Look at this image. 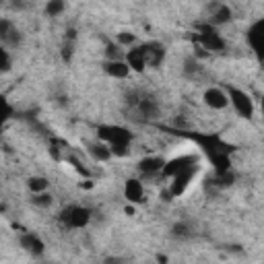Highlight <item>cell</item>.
Here are the masks:
<instances>
[{"label":"cell","mask_w":264,"mask_h":264,"mask_svg":"<svg viewBox=\"0 0 264 264\" xmlns=\"http://www.w3.org/2000/svg\"><path fill=\"white\" fill-rule=\"evenodd\" d=\"M97 137L99 141L107 143L109 149L116 157H126L128 155V149L132 143V132H128L122 126H99L97 130Z\"/></svg>","instance_id":"obj_1"},{"label":"cell","mask_w":264,"mask_h":264,"mask_svg":"<svg viewBox=\"0 0 264 264\" xmlns=\"http://www.w3.org/2000/svg\"><path fill=\"white\" fill-rule=\"evenodd\" d=\"M60 221L69 227V229H83L87 223L91 221V211L87 207L71 205L60 213Z\"/></svg>","instance_id":"obj_2"},{"label":"cell","mask_w":264,"mask_h":264,"mask_svg":"<svg viewBox=\"0 0 264 264\" xmlns=\"http://www.w3.org/2000/svg\"><path fill=\"white\" fill-rule=\"evenodd\" d=\"M227 95H229V103L233 105V109L237 112V116L246 118V120H250V118L254 116V101H252V97H250L246 91L237 89V87H229Z\"/></svg>","instance_id":"obj_3"},{"label":"cell","mask_w":264,"mask_h":264,"mask_svg":"<svg viewBox=\"0 0 264 264\" xmlns=\"http://www.w3.org/2000/svg\"><path fill=\"white\" fill-rule=\"evenodd\" d=\"M198 43H201V46H203L209 54H213V52H223V50H225L223 37L219 35V33H215L213 25L201 27V33H198Z\"/></svg>","instance_id":"obj_4"},{"label":"cell","mask_w":264,"mask_h":264,"mask_svg":"<svg viewBox=\"0 0 264 264\" xmlns=\"http://www.w3.org/2000/svg\"><path fill=\"white\" fill-rule=\"evenodd\" d=\"M0 39H3V46L17 48V46H21V41H23V35H21V31L9 19H3L0 21Z\"/></svg>","instance_id":"obj_5"},{"label":"cell","mask_w":264,"mask_h":264,"mask_svg":"<svg viewBox=\"0 0 264 264\" xmlns=\"http://www.w3.org/2000/svg\"><path fill=\"white\" fill-rule=\"evenodd\" d=\"M19 246L33 258H41L43 252H46V244H43L41 237L35 235V233H23L19 237Z\"/></svg>","instance_id":"obj_6"},{"label":"cell","mask_w":264,"mask_h":264,"mask_svg":"<svg viewBox=\"0 0 264 264\" xmlns=\"http://www.w3.org/2000/svg\"><path fill=\"white\" fill-rule=\"evenodd\" d=\"M203 101L211 109H225L229 105V95L223 89H219V87H209V89L203 93Z\"/></svg>","instance_id":"obj_7"},{"label":"cell","mask_w":264,"mask_h":264,"mask_svg":"<svg viewBox=\"0 0 264 264\" xmlns=\"http://www.w3.org/2000/svg\"><path fill=\"white\" fill-rule=\"evenodd\" d=\"M196 171H198V165H192V167H188V169H184V171H180V173H175V175H173V182H171V186H169L171 192H173L175 196L184 194L186 188L190 186V182L194 180Z\"/></svg>","instance_id":"obj_8"},{"label":"cell","mask_w":264,"mask_h":264,"mask_svg":"<svg viewBox=\"0 0 264 264\" xmlns=\"http://www.w3.org/2000/svg\"><path fill=\"white\" fill-rule=\"evenodd\" d=\"M137 112H139L145 120H155V118H159V114H161V105H159V101H157L155 97L145 95V97H141L139 103H137Z\"/></svg>","instance_id":"obj_9"},{"label":"cell","mask_w":264,"mask_h":264,"mask_svg":"<svg viewBox=\"0 0 264 264\" xmlns=\"http://www.w3.org/2000/svg\"><path fill=\"white\" fill-rule=\"evenodd\" d=\"M124 198L128 203H132V205L145 203V186H143V182L135 180V178L126 180V184H124Z\"/></svg>","instance_id":"obj_10"},{"label":"cell","mask_w":264,"mask_h":264,"mask_svg":"<svg viewBox=\"0 0 264 264\" xmlns=\"http://www.w3.org/2000/svg\"><path fill=\"white\" fill-rule=\"evenodd\" d=\"M165 163H167V161H165L161 155H149V157H143L137 167H139V171H141L143 175H157V173L163 171Z\"/></svg>","instance_id":"obj_11"},{"label":"cell","mask_w":264,"mask_h":264,"mask_svg":"<svg viewBox=\"0 0 264 264\" xmlns=\"http://www.w3.org/2000/svg\"><path fill=\"white\" fill-rule=\"evenodd\" d=\"M248 39H250V46L252 50L256 52V56L260 60H264V21H260V23H256L250 33H248Z\"/></svg>","instance_id":"obj_12"},{"label":"cell","mask_w":264,"mask_h":264,"mask_svg":"<svg viewBox=\"0 0 264 264\" xmlns=\"http://www.w3.org/2000/svg\"><path fill=\"white\" fill-rule=\"evenodd\" d=\"M103 71L112 79H126L130 75V64L126 60H105L103 62Z\"/></svg>","instance_id":"obj_13"},{"label":"cell","mask_w":264,"mask_h":264,"mask_svg":"<svg viewBox=\"0 0 264 264\" xmlns=\"http://www.w3.org/2000/svg\"><path fill=\"white\" fill-rule=\"evenodd\" d=\"M126 62L130 64V69L135 73H143L147 69V56H145V50L143 46H135L126 52Z\"/></svg>","instance_id":"obj_14"},{"label":"cell","mask_w":264,"mask_h":264,"mask_svg":"<svg viewBox=\"0 0 264 264\" xmlns=\"http://www.w3.org/2000/svg\"><path fill=\"white\" fill-rule=\"evenodd\" d=\"M143 50H145V56H147V66H159L161 60L165 58V50L157 41L143 43Z\"/></svg>","instance_id":"obj_15"},{"label":"cell","mask_w":264,"mask_h":264,"mask_svg":"<svg viewBox=\"0 0 264 264\" xmlns=\"http://www.w3.org/2000/svg\"><path fill=\"white\" fill-rule=\"evenodd\" d=\"M87 153H89L95 161H101V163H105V161H109V159L114 157V153H112V149H109V145L103 143V141L89 143V145H87Z\"/></svg>","instance_id":"obj_16"},{"label":"cell","mask_w":264,"mask_h":264,"mask_svg":"<svg viewBox=\"0 0 264 264\" xmlns=\"http://www.w3.org/2000/svg\"><path fill=\"white\" fill-rule=\"evenodd\" d=\"M231 21V9L225 5H215L213 7V15H211V25H225Z\"/></svg>","instance_id":"obj_17"},{"label":"cell","mask_w":264,"mask_h":264,"mask_svg":"<svg viewBox=\"0 0 264 264\" xmlns=\"http://www.w3.org/2000/svg\"><path fill=\"white\" fill-rule=\"evenodd\" d=\"M182 73L186 79H196L198 75L203 73V66H201V60H198L196 56H190L184 60V66H182Z\"/></svg>","instance_id":"obj_18"},{"label":"cell","mask_w":264,"mask_h":264,"mask_svg":"<svg viewBox=\"0 0 264 264\" xmlns=\"http://www.w3.org/2000/svg\"><path fill=\"white\" fill-rule=\"evenodd\" d=\"M48 186H50V182H48V178H43V175H33V178L27 180V188H29L33 194H37V192H46Z\"/></svg>","instance_id":"obj_19"},{"label":"cell","mask_w":264,"mask_h":264,"mask_svg":"<svg viewBox=\"0 0 264 264\" xmlns=\"http://www.w3.org/2000/svg\"><path fill=\"white\" fill-rule=\"evenodd\" d=\"M171 235L175 239H188V237H192V227L186 221H178L171 227Z\"/></svg>","instance_id":"obj_20"},{"label":"cell","mask_w":264,"mask_h":264,"mask_svg":"<svg viewBox=\"0 0 264 264\" xmlns=\"http://www.w3.org/2000/svg\"><path fill=\"white\" fill-rule=\"evenodd\" d=\"M31 203H33L35 207H39V209H48V207L54 203V198H52V194H48V190H46V192H37V194H33Z\"/></svg>","instance_id":"obj_21"},{"label":"cell","mask_w":264,"mask_h":264,"mask_svg":"<svg viewBox=\"0 0 264 264\" xmlns=\"http://www.w3.org/2000/svg\"><path fill=\"white\" fill-rule=\"evenodd\" d=\"M105 60H126V56L122 54L120 43H107L105 46Z\"/></svg>","instance_id":"obj_22"},{"label":"cell","mask_w":264,"mask_h":264,"mask_svg":"<svg viewBox=\"0 0 264 264\" xmlns=\"http://www.w3.org/2000/svg\"><path fill=\"white\" fill-rule=\"evenodd\" d=\"M64 9H66L64 0H50V3L46 5V13H48L50 17H58V15H62Z\"/></svg>","instance_id":"obj_23"},{"label":"cell","mask_w":264,"mask_h":264,"mask_svg":"<svg viewBox=\"0 0 264 264\" xmlns=\"http://www.w3.org/2000/svg\"><path fill=\"white\" fill-rule=\"evenodd\" d=\"M116 39H118V43L122 48H132L137 43V37H135V33H128V31H122V33H118L116 35Z\"/></svg>","instance_id":"obj_24"},{"label":"cell","mask_w":264,"mask_h":264,"mask_svg":"<svg viewBox=\"0 0 264 264\" xmlns=\"http://www.w3.org/2000/svg\"><path fill=\"white\" fill-rule=\"evenodd\" d=\"M11 48L3 46V50H0V58H3V62H0V66H3V73H9L13 69V58H11Z\"/></svg>","instance_id":"obj_25"},{"label":"cell","mask_w":264,"mask_h":264,"mask_svg":"<svg viewBox=\"0 0 264 264\" xmlns=\"http://www.w3.org/2000/svg\"><path fill=\"white\" fill-rule=\"evenodd\" d=\"M62 60L64 62H71L73 60V54H75V48H73V41H69V39H66L64 41V46H62Z\"/></svg>","instance_id":"obj_26"},{"label":"cell","mask_w":264,"mask_h":264,"mask_svg":"<svg viewBox=\"0 0 264 264\" xmlns=\"http://www.w3.org/2000/svg\"><path fill=\"white\" fill-rule=\"evenodd\" d=\"M173 198H175V194L171 192V188H167V190H161V201H163V203H171Z\"/></svg>","instance_id":"obj_27"},{"label":"cell","mask_w":264,"mask_h":264,"mask_svg":"<svg viewBox=\"0 0 264 264\" xmlns=\"http://www.w3.org/2000/svg\"><path fill=\"white\" fill-rule=\"evenodd\" d=\"M75 37H77V29H69V31H66V39H69V41H75Z\"/></svg>","instance_id":"obj_28"},{"label":"cell","mask_w":264,"mask_h":264,"mask_svg":"<svg viewBox=\"0 0 264 264\" xmlns=\"http://www.w3.org/2000/svg\"><path fill=\"white\" fill-rule=\"evenodd\" d=\"M124 213H126V215H128V217H132V215H135V213H137V209H135V205H132V207H130V205H128V207H126V209H124Z\"/></svg>","instance_id":"obj_29"},{"label":"cell","mask_w":264,"mask_h":264,"mask_svg":"<svg viewBox=\"0 0 264 264\" xmlns=\"http://www.w3.org/2000/svg\"><path fill=\"white\" fill-rule=\"evenodd\" d=\"M81 186L89 190V188H93V182H91V180H85V182H81Z\"/></svg>","instance_id":"obj_30"},{"label":"cell","mask_w":264,"mask_h":264,"mask_svg":"<svg viewBox=\"0 0 264 264\" xmlns=\"http://www.w3.org/2000/svg\"><path fill=\"white\" fill-rule=\"evenodd\" d=\"M157 260H159V262H167V256H163V254H159V256H157Z\"/></svg>","instance_id":"obj_31"},{"label":"cell","mask_w":264,"mask_h":264,"mask_svg":"<svg viewBox=\"0 0 264 264\" xmlns=\"http://www.w3.org/2000/svg\"><path fill=\"white\" fill-rule=\"evenodd\" d=\"M260 107H262V120H264V97H262V101H260Z\"/></svg>","instance_id":"obj_32"}]
</instances>
